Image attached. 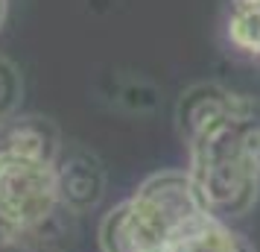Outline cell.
<instances>
[{"label": "cell", "mask_w": 260, "mask_h": 252, "mask_svg": "<svg viewBox=\"0 0 260 252\" xmlns=\"http://www.w3.org/2000/svg\"><path fill=\"white\" fill-rule=\"evenodd\" d=\"M205 211L187 170H158L103 214L100 252H164Z\"/></svg>", "instance_id": "obj_2"}, {"label": "cell", "mask_w": 260, "mask_h": 252, "mask_svg": "<svg viewBox=\"0 0 260 252\" xmlns=\"http://www.w3.org/2000/svg\"><path fill=\"white\" fill-rule=\"evenodd\" d=\"M61 208L56 161L0 153V223L15 238L38 229Z\"/></svg>", "instance_id": "obj_3"}, {"label": "cell", "mask_w": 260, "mask_h": 252, "mask_svg": "<svg viewBox=\"0 0 260 252\" xmlns=\"http://www.w3.org/2000/svg\"><path fill=\"white\" fill-rule=\"evenodd\" d=\"M64 147L61 129L44 115H15L0 123V153H18L29 158L56 161Z\"/></svg>", "instance_id": "obj_5"}, {"label": "cell", "mask_w": 260, "mask_h": 252, "mask_svg": "<svg viewBox=\"0 0 260 252\" xmlns=\"http://www.w3.org/2000/svg\"><path fill=\"white\" fill-rule=\"evenodd\" d=\"M167 252H257L246 235L219 217L202 214Z\"/></svg>", "instance_id": "obj_6"}, {"label": "cell", "mask_w": 260, "mask_h": 252, "mask_svg": "<svg viewBox=\"0 0 260 252\" xmlns=\"http://www.w3.org/2000/svg\"><path fill=\"white\" fill-rule=\"evenodd\" d=\"M21 100H24V76H21V68L9 56L0 53V123H6L9 118L18 115Z\"/></svg>", "instance_id": "obj_7"}, {"label": "cell", "mask_w": 260, "mask_h": 252, "mask_svg": "<svg viewBox=\"0 0 260 252\" xmlns=\"http://www.w3.org/2000/svg\"><path fill=\"white\" fill-rule=\"evenodd\" d=\"M164 252H167V249H164Z\"/></svg>", "instance_id": "obj_9"}, {"label": "cell", "mask_w": 260, "mask_h": 252, "mask_svg": "<svg viewBox=\"0 0 260 252\" xmlns=\"http://www.w3.org/2000/svg\"><path fill=\"white\" fill-rule=\"evenodd\" d=\"M176 129L205 211L225 223L246 217L260 200V103L219 82H196L178 97Z\"/></svg>", "instance_id": "obj_1"}, {"label": "cell", "mask_w": 260, "mask_h": 252, "mask_svg": "<svg viewBox=\"0 0 260 252\" xmlns=\"http://www.w3.org/2000/svg\"><path fill=\"white\" fill-rule=\"evenodd\" d=\"M6 12H9V0H0V30L6 24Z\"/></svg>", "instance_id": "obj_8"}, {"label": "cell", "mask_w": 260, "mask_h": 252, "mask_svg": "<svg viewBox=\"0 0 260 252\" xmlns=\"http://www.w3.org/2000/svg\"><path fill=\"white\" fill-rule=\"evenodd\" d=\"M59 203L73 217L91 214L103 203L108 188V173L103 158L85 144H64L56 158Z\"/></svg>", "instance_id": "obj_4"}]
</instances>
